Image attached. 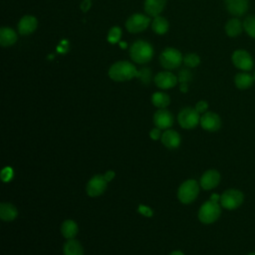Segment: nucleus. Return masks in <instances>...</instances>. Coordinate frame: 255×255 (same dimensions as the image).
<instances>
[{"instance_id": "f257e3e1", "label": "nucleus", "mask_w": 255, "mask_h": 255, "mask_svg": "<svg viewBox=\"0 0 255 255\" xmlns=\"http://www.w3.org/2000/svg\"><path fill=\"white\" fill-rule=\"evenodd\" d=\"M108 75L115 82H126L136 77L137 70L130 62L118 61L109 68Z\"/></svg>"}, {"instance_id": "f03ea898", "label": "nucleus", "mask_w": 255, "mask_h": 255, "mask_svg": "<svg viewBox=\"0 0 255 255\" xmlns=\"http://www.w3.org/2000/svg\"><path fill=\"white\" fill-rule=\"evenodd\" d=\"M129 57L136 64H145L153 57V48L148 42L137 40L129 48Z\"/></svg>"}, {"instance_id": "7ed1b4c3", "label": "nucleus", "mask_w": 255, "mask_h": 255, "mask_svg": "<svg viewBox=\"0 0 255 255\" xmlns=\"http://www.w3.org/2000/svg\"><path fill=\"white\" fill-rule=\"evenodd\" d=\"M221 214V207L218 201L207 200L198 210V219L204 224H211L215 222Z\"/></svg>"}, {"instance_id": "20e7f679", "label": "nucleus", "mask_w": 255, "mask_h": 255, "mask_svg": "<svg viewBox=\"0 0 255 255\" xmlns=\"http://www.w3.org/2000/svg\"><path fill=\"white\" fill-rule=\"evenodd\" d=\"M183 62L182 54L175 48L167 47L159 55V63L166 70H174Z\"/></svg>"}, {"instance_id": "39448f33", "label": "nucleus", "mask_w": 255, "mask_h": 255, "mask_svg": "<svg viewBox=\"0 0 255 255\" xmlns=\"http://www.w3.org/2000/svg\"><path fill=\"white\" fill-rule=\"evenodd\" d=\"M199 193V184L195 179H187L180 184L177 197L183 204H189L195 200Z\"/></svg>"}, {"instance_id": "423d86ee", "label": "nucleus", "mask_w": 255, "mask_h": 255, "mask_svg": "<svg viewBox=\"0 0 255 255\" xmlns=\"http://www.w3.org/2000/svg\"><path fill=\"white\" fill-rule=\"evenodd\" d=\"M243 201V192L235 188L227 189L220 195V205L227 210H234L238 208L242 205Z\"/></svg>"}, {"instance_id": "0eeeda50", "label": "nucleus", "mask_w": 255, "mask_h": 255, "mask_svg": "<svg viewBox=\"0 0 255 255\" xmlns=\"http://www.w3.org/2000/svg\"><path fill=\"white\" fill-rule=\"evenodd\" d=\"M150 24V17L141 13L130 15L126 21V28L131 34H136L144 31Z\"/></svg>"}, {"instance_id": "6e6552de", "label": "nucleus", "mask_w": 255, "mask_h": 255, "mask_svg": "<svg viewBox=\"0 0 255 255\" xmlns=\"http://www.w3.org/2000/svg\"><path fill=\"white\" fill-rule=\"evenodd\" d=\"M231 61L235 68L243 72H249L254 66V61L251 54L243 49L235 50L231 55Z\"/></svg>"}, {"instance_id": "1a4fd4ad", "label": "nucleus", "mask_w": 255, "mask_h": 255, "mask_svg": "<svg viewBox=\"0 0 255 255\" xmlns=\"http://www.w3.org/2000/svg\"><path fill=\"white\" fill-rule=\"evenodd\" d=\"M178 124L182 128L190 129L195 128L200 123L199 113L195 110V108L187 107L182 109L177 116Z\"/></svg>"}, {"instance_id": "9d476101", "label": "nucleus", "mask_w": 255, "mask_h": 255, "mask_svg": "<svg viewBox=\"0 0 255 255\" xmlns=\"http://www.w3.org/2000/svg\"><path fill=\"white\" fill-rule=\"evenodd\" d=\"M107 186H108V181L106 180L105 176L101 174H97V175H94L88 181L86 191L89 196L98 197L105 192V190L107 189Z\"/></svg>"}, {"instance_id": "9b49d317", "label": "nucleus", "mask_w": 255, "mask_h": 255, "mask_svg": "<svg viewBox=\"0 0 255 255\" xmlns=\"http://www.w3.org/2000/svg\"><path fill=\"white\" fill-rule=\"evenodd\" d=\"M153 82L157 88L162 90H167L175 87L178 80L173 73L166 70V71L157 73L153 78Z\"/></svg>"}, {"instance_id": "f8f14e48", "label": "nucleus", "mask_w": 255, "mask_h": 255, "mask_svg": "<svg viewBox=\"0 0 255 255\" xmlns=\"http://www.w3.org/2000/svg\"><path fill=\"white\" fill-rule=\"evenodd\" d=\"M200 126L203 129L213 132L220 128L221 119L220 117L213 112H206L200 117Z\"/></svg>"}, {"instance_id": "ddd939ff", "label": "nucleus", "mask_w": 255, "mask_h": 255, "mask_svg": "<svg viewBox=\"0 0 255 255\" xmlns=\"http://www.w3.org/2000/svg\"><path fill=\"white\" fill-rule=\"evenodd\" d=\"M153 124L159 129H168L173 125L172 114L165 109H158L153 115Z\"/></svg>"}, {"instance_id": "4468645a", "label": "nucleus", "mask_w": 255, "mask_h": 255, "mask_svg": "<svg viewBox=\"0 0 255 255\" xmlns=\"http://www.w3.org/2000/svg\"><path fill=\"white\" fill-rule=\"evenodd\" d=\"M226 10L235 17L243 16L249 8V0H224Z\"/></svg>"}, {"instance_id": "2eb2a0df", "label": "nucleus", "mask_w": 255, "mask_h": 255, "mask_svg": "<svg viewBox=\"0 0 255 255\" xmlns=\"http://www.w3.org/2000/svg\"><path fill=\"white\" fill-rule=\"evenodd\" d=\"M220 178V173L216 169H208L201 175L200 186L204 190L213 189L219 184Z\"/></svg>"}, {"instance_id": "dca6fc26", "label": "nucleus", "mask_w": 255, "mask_h": 255, "mask_svg": "<svg viewBox=\"0 0 255 255\" xmlns=\"http://www.w3.org/2000/svg\"><path fill=\"white\" fill-rule=\"evenodd\" d=\"M38 27V20L33 15H25L18 22V32L21 35H30Z\"/></svg>"}, {"instance_id": "f3484780", "label": "nucleus", "mask_w": 255, "mask_h": 255, "mask_svg": "<svg viewBox=\"0 0 255 255\" xmlns=\"http://www.w3.org/2000/svg\"><path fill=\"white\" fill-rule=\"evenodd\" d=\"M166 0H144L143 9L149 17H156L163 11Z\"/></svg>"}, {"instance_id": "a211bd4d", "label": "nucleus", "mask_w": 255, "mask_h": 255, "mask_svg": "<svg viewBox=\"0 0 255 255\" xmlns=\"http://www.w3.org/2000/svg\"><path fill=\"white\" fill-rule=\"evenodd\" d=\"M160 139L162 144L169 149L177 148L181 141L179 133L172 129H165V131H163V133L161 134Z\"/></svg>"}, {"instance_id": "6ab92c4d", "label": "nucleus", "mask_w": 255, "mask_h": 255, "mask_svg": "<svg viewBox=\"0 0 255 255\" xmlns=\"http://www.w3.org/2000/svg\"><path fill=\"white\" fill-rule=\"evenodd\" d=\"M254 83L253 75L248 72H239L234 77V84L239 90H247L252 87Z\"/></svg>"}, {"instance_id": "aec40b11", "label": "nucleus", "mask_w": 255, "mask_h": 255, "mask_svg": "<svg viewBox=\"0 0 255 255\" xmlns=\"http://www.w3.org/2000/svg\"><path fill=\"white\" fill-rule=\"evenodd\" d=\"M224 30H225V33L227 36L231 37V38H234V37H237L239 36L242 31L244 30L243 29V22H241L238 18L234 17V18H231L229 19L226 24H225V27H224Z\"/></svg>"}, {"instance_id": "412c9836", "label": "nucleus", "mask_w": 255, "mask_h": 255, "mask_svg": "<svg viewBox=\"0 0 255 255\" xmlns=\"http://www.w3.org/2000/svg\"><path fill=\"white\" fill-rule=\"evenodd\" d=\"M17 42V34L10 27L0 28V45L2 47H9Z\"/></svg>"}, {"instance_id": "4be33fe9", "label": "nucleus", "mask_w": 255, "mask_h": 255, "mask_svg": "<svg viewBox=\"0 0 255 255\" xmlns=\"http://www.w3.org/2000/svg\"><path fill=\"white\" fill-rule=\"evenodd\" d=\"M18 215L17 208L9 202H2L0 204V217L3 221H12Z\"/></svg>"}, {"instance_id": "5701e85b", "label": "nucleus", "mask_w": 255, "mask_h": 255, "mask_svg": "<svg viewBox=\"0 0 255 255\" xmlns=\"http://www.w3.org/2000/svg\"><path fill=\"white\" fill-rule=\"evenodd\" d=\"M64 255H84L82 244L76 239H68L63 246Z\"/></svg>"}, {"instance_id": "b1692460", "label": "nucleus", "mask_w": 255, "mask_h": 255, "mask_svg": "<svg viewBox=\"0 0 255 255\" xmlns=\"http://www.w3.org/2000/svg\"><path fill=\"white\" fill-rule=\"evenodd\" d=\"M79 228L77 223L72 220V219H68L66 221H64L62 223L61 226V233L62 235L66 238V239H73L76 237V235L78 234Z\"/></svg>"}, {"instance_id": "393cba45", "label": "nucleus", "mask_w": 255, "mask_h": 255, "mask_svg": "<svg viewBox=\"0 0 255 255\" xmlns=\"http://www.w3.org/2000/svg\"><path fill=\"white\" fill-rule=\"evenodd\" d=\"M151 29L152 31L157 35H163L168 31L169 23L166 18L162 16H156L153 17V20L151 21Z\"/></svg>"}, {"instance_id": "a878e982", "label": "nucleus", "mask_w": 255, "mask_h": 255, "mask_svg": "<svg viewBox=\"0 0 255 255\" xmlns=\"http://www.w3.org/2000/svg\"><path fill=\"white\" fill-rule=\"evenodd\" d=\"M151 103L158 109H165L169 105L170 99L169 96L163 92H155L151 96Z\"/></svg>"}, {"instance_id": "bb28decb", "label": "nucleus", "mask_w": 255, "mask_h": 255, "mask_svg": "<svg viewBox=\"0 0 255 255\" xmlns=\"http://www.w3.org/2000/svg\"><path fill=\"white\" fill-rule=\"evenodd\" d=\"M243 29L248 36L255 39V15L247 16L243 21Z\"/></svg>"}, {"instance_id": "cd10ccee", "label": "nucleus", "mask_w": 255, "mask_h": 255, "mask_svg": "<svg viewBox=\"0 0 255 255\" xmlns=\"http://www.w3.org/2000/svg\"><path fill=\"white\" fill-rule=\"evenodd\" d=\"M122 38V29L119 26L112 27L107 35V40L110 44H117L121 42Z\"/></svg>"}, {"instance_id": "c85d7f7f", "label": "nucleus", "mask_w": 255, "mask_h": 255, "mask_svg": "<svg viewBox=\"0 0 255 255\" xmlns=\"http://www.w3.org/2000/svg\"><path fill=\"white\" fill-rule=\"evenodd\" d=\"M183 64L188 68H195L200 64V57L196 53H188L183 57Z\"/></svg>"}, {"instance_id": "c756f323", "label": "nucleus", "mask_w": 255, "mask_h": 255, "mask_svg": "<svg viewBox=\"0 0 255 255\" xmlns=\"http://www.w3.org/2000/svg\"><path fill=\"white\" fill-rule=\"evenodd\" d=\"M135 78H138L142 84H148L151 79V71L147 67H143L139 71H137V75Z\"/></svg>"}, {"instance_id": "7c9ffc66", "label": "nucleus", "mask_w": 255, "mask_h": 255, "mask_svg": "<svg viewBox=\"0 0 255 255\" xmlns=\"http://www.w3.org/2000/svg\"><path fill=\"white\" fill-rule=\"evenodd\" d=\"M192 79V73L188 69H182L177 75V80L180 83H188Z\"/></svg>"}, {"instance_id": "2f4dec72", "label": "nucleus", "mask_w": 255, "mask_h": 255, "mask_svg": "<svg viewBox=\"0 0 255 255\" xmlns=\"http://www.w3.org/2000/svg\"><path fill=\"white\" fill-rule=\"evenodd\" d=\"M13 177V170L11 167H5L1 171V178L4 182L10 181L11 178Z\"/></svg>"}, {"instance_id": "473e14b6", "label": "nucleus", "mask_w": 255, "mask_h": 255, "mask_svg": "<svg viewBox=\"0 0 255 255\" xmlns=\"http://www.w3.org/2000/svg\"><path fill=\"white\" fill-rule=\"evenodd\" d=\"M194 108L199 114H204L208 109V103L206 101H199L196 103Z\"/></svg>"}, {"instance_id": "72a5a7b5", "label": "nucleus", "mask_w": 255, "mask_h": 255, "mask_svg": "<svg viewBox=\"0 0 255 255\" xmlns=\"http://www.w3.org/2000/svg\"><path fill=\"white\" fill-rule=\"evenodd\" d=\"M160 130L161 129H159L158 128H152V129H150V131H149V136L151 137V139H153V140H157L159 137H161V134H160Z\"/></svg>"}, {"instance_id": "f704fd0d", "label": "nucleus", "mask_w": 255, "mask_h": 255, "mask_svg": "<svg viewBox=\"0 0 255 255\" xmlns=\"http://www.w3.org/2000/svg\"><path fill=\"white\" fill-rule=\"evenodd\" d=\"M91 6H92V1H91V0H83V1L81 2V4H80L81 10H82L83 12H85V13L90 10Z\"/></svg>"}, {"instance_id": "c9c22d12", "label": "nucleus", "mask_w": 255, "mask_h": 255, "mask_svg": "<svg viewBox=\"0 0 255 255\" xmlns=\"http://www.w3.org/2000/svg\"><path fill=\"white\" fill-rule=\"evenodd\" d=\"M138 211L139 213L145 215V216H151L152 215V210L146 206H143V205H139L138 207Z\"/></svg>"}, {"instance_id": "e433bc0d", "label": "nucleus", "mask_w": 255, "mask_h": 255, "mask_svg": "<svg viewBox=\"0 0 255 255\" xmlns=\"http://www.w3.org/2000/svg\"><path fill=\"white\" fill-rule=\"evenodd\" d=\"M104 176H105L106 180L109 182V181H111V180L114 179V177H115V172H114L113 170H108V171L104 174Z\"/></svg>"}, {"instance_id": "4c0bfd02", "label": "nucleus", "mask_w": 255, "mask_h": 255, "mask_svg": "<svg viewBox=\"0 0 255 255\" xmlns=\"http://www.w3.org/2000/svg\"><path fill=\"white\" fill-rule=\"evenodd\" d=\"M179 89H180V92L186 93V92L188 91V85H187V83H180Z\"/></svg>"}, {"instance_id": "58836bf2", "label": "nucleus", "mask_w": 255, "mask_h": 255, "mask_svg": "<svg viewBox=\"0 0 255 255\" xmlns=\"http://www.w3.org/2000/svg\"><path fill=\"white\" fill-rule=\"evenodd\" d=\"M169 255H184V254L179 250H175V251H172Z\"/></svg>"}, {"instance_id": "ea45409f", "label": "nucleus", "mask_w": 255, "mask_h": 255, "mask_svg": "<svg viewBox=\"0 0 255 255\" xmlns=\"http://www.w3.org/2000/svg\"><path fill=\"white\" fill-rule=\"evenodd\" d=\"M120 46H121L123 49H126V47H127V44H126L125 42H120Z\"/></svg>"}, {"instance_id": "a19ab883", "label": "nucleus", "mask_w": 255, "mask_h": 255, "mask_svg": "<svg viewBox=\"0 0 255 255\" xmlns=\"http://www.w3.org/2000/svg\"><path fill=\"white\" fill-rule=\"evenodd\" d=\"M247 255H255V252H251V253H249V254H247Z\"/></svg>"}, {"instance_id": "79ce46f5", "label": "nucleus", "mask_w": 255, "mask_h": 255, "mask_svg": "<svg viewBox=\"0 0 255 255\" xmlns=\"http://www.w3.org/2000/svg\"><path fill=\"white\" fill-rule=\"evenodd\" d=\"M253 78H254V82H255V72H254V74H253Z\"/></svg>"}]
</instances>
